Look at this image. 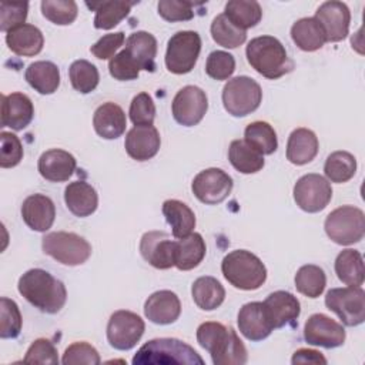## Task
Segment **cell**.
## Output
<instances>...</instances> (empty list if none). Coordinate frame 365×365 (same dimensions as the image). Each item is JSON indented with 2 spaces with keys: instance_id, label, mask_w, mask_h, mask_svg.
<instances>
[{
  "instance_id": "obj_1",
  "label": "cell",
  "mask_w": 365,
  "mask_h": 365,
  "mask_svg": "<svg viewBox=\"0 0 365 365\" xmlns=\"http://www.w3.org/2000/svg\"><path fill=\"white\" fill-rule=\"evenodd\" d=\"M197 341L208 351L214 365L247 364V348L231 327L214 321L202 322L197 328Z\"/></svg>"
},
{
  "instance_id": "obj_2",
  "label": "cell",
  "mask_w": 365,
  "mask_h": 365,
  "mask_svg": "<svg viewBox=\"0 0 365 365\" xmlns=\"http://www.w3.org/2000/svg\"><path fill=\"white\" fill-rule=\"evenodd\" d=\"M17 289L26 301L46 314H57L67 301L66 285L41 268L26 271L19 278Z\"/></svg>"
},
{
  "instance_id": "obj_3",
  "label": "cell",
  "mask_w": 365,
  "mask_h": 365,
  "mask_svg": "<svg viewBox=\"0 0 365 365\" xmlns=\"http://www.w3.org/2000/svg\"><path fill=\"white\" fill-rule=\"evenodd\" d=\"M250 66L261 76L277 80L294 68L292 60L284 44L272 36H259L252 38L245 48Z\"/></svg>"
},
{
  "instance_id": "obj_4",
  "label": "cell",
  "mask_w": 365,
  "mask_h": 365,
  "mask_svg": "<svg viewBox=\"0 0 365 365\" xmlns=\"http://www.w3.org/2000/svg\"><path fill=\"white\" fill-rule=\"evenodd\" d=\"M134 365H170V364H185V365H202L204 359L198 352L177 338H155L145 342L134 355Z\"/></svg>"
},
{
  "instance_id": "obj_5",
  "label": "cell",
  "mask_w": 365,
  "mask_h": 365,
  "mask_svg": "<svg viewBox=\"0 0 365 365\" xmlns=\"http://www.w3.org/2000/svg\"><path fill=\"white\" fill-rule=\"evenodd\" d=\"M224 278L235 288L242 291L258 289L267 279L264 262L251 251L234 250L221 262Z\"/></svg>"
},
{
  "instance_id": "obj_6",
  "label": "cell",
  "mask_w": 365,
  "mask_h": 365,
  "mask_svg": "<svg viewBox=\"0 0 365 365\" xmlns=\"http://www.w3.org/2000/svg\"><path fill=\"white\" fill-rule=\"evenodd\" d=\"M324 230L328 238L338 245L359 242L365 235V214L354 205L338 207L327 215Z\"/></svg>"
},
{
  "instance_id": "obj_7",
  "label": "cell",
  "mask_w": 365,
  "mask_h": 365,
  "mask_svg": "<svg viewBox=\"0 0 365 365\" xmlns=\"http://www.w3.org/2000/svg\"><path fill=\"white\" fill-rule=\"evenodd\" d=\"M41 248L57 262L68 267L84 264L91 255L90 242L76 232L54 231L41 238Z\"/></svg>"
},
{
  "instance_id": "obj_8",
  "label": "cell",
  "mask_w": 365,
  "mask_h": 365,
  "mask_svg": "<svg viewBox=\"0 0 365 365\" xmlns=\"http://www.w3.org/2000/svg\"><path fill=\"white\" fill-rule=\"evenodd\" d=\"M262 101L261 86L248 76L228 80L222 88V104L232 117H245L254 113Z\"/></svg>"
},
{
  "instance_id": "obj_9",
  "label": "cell",
  "mask_w": 365,
  "mask_h": 365,
  "mask_svg": "<svg viewBox=\"0 0 365 365\" xmlns=\"http://www.w3.org/2000/svg\"><path fill=\"white\" fill-rule=\"evenodd\" d=\"M201 51V37L197 31L182 30L173 34L167 43L165 67L173 74L190 73Z\"/></svg>"
},
{
  "instance_id": "obj_10",
  "label": "cell",
  "mask_w": 365,
  "mask_h": 365,
  "mask_svg": "<svg viewBox=\"0 0 365 365\" xmlns=\"http://www.w3.org/2000/svg\"><path fill=\"white\" fill-rule=\"evenodd\" d=\"M325 305L346 327H356L365 321V291L361 287L329 289L325 295Z\"/></svg>"
},
{
  "instance_id": "obj_11",
  "label": "cell",
  "mask_w": 365,
  "mask_h": 365,
  "mask_svg": "<svg viewBox=\"0 0 365 365\" xmlns=\"http://www.w3.org/2000/svg\"><path fill=\"white\" fill-rule=\"evenodd\" d=\"M145 331V324L140 315L127 309L111 314L107 324V341L118 351H128L137 345Z\"/></svg>"
},
{
  "instance_id": "obj_12",
  "label": "cell",
  "mask_w": 365,
  "mask_h": 365,
  "mask_svg": "<svg viewBox=\"0 0 365 365\" xmlns=\"http://www.w3.org/2000/svg\"><path fill=\"white\" fill-rule=\"evenodd\" d=\"M294 201L305 212L322 211L332 198V188L329 181L315 173L305 174L297 180L294 190Z\"/></svg>"
},
{
  "instance_id": "obj_13",
  "label": "cell",
  "mask_w": 365,
  "mask_h": 365,
  "mask_svg": "<svg viewBox=\"0 0 365 365\" xmlns=\"http://www.w3.org/2000/svg\"><path fill=\"white\" fill-rule=\"evenodd\" d=\"M232 178L221 168H207L200 171L192 182L191 190L197 200L207 205L222 202L232 191Z\"/></svg>"
},
{
  "instance_id": "obj_14",
  "label": "cell",
  "mask_w": 365,
  "mask_h": 365,
  "mask_svg": "<svg viewBox=\"0 0 365 365\" xmlns=\"http://www.w3.org/2000/svg\"><path fill=\"white\" fill-rule=\"evenodd\" d=\"M208 110V97L205 91L197 86H185L177 91L173 98L171 111L174 120L184 125H197Z\"/></svg>"
},
{
  "instance_id": "obj_15",
  "label": "cell",
  "mask_w": 365,
  "mask_h": 365,
  "mask_svg": "<svg viewBox=\"0 0 365 365\" xmlns=\"http://www.w3.org/2000/svg\"><path fill=\"white\" fill-rule=\"evenodd\" d=\"M345 329L335 319L325 314H312L304 327V339L309 345L322 346L327 349L338 348L345 342Z\"/></svg>"
},
{
  "instance_id": "obj_16",
  "label": "cell",
  "mask_w": 365,
  "mask_h": 365,
  "mask_svg": "<svg viewBox=\"0 0 365 365\" xmlns=\"http://www.w3.org/2000/svg\"><path fill=\"white\" fill-rule=\"evenodd\" d=\"M141 257L157 269H168L174 267L175 241L164 231L144 232L140 240Z\"/></svg>"
},
{
  "instance_id": "obj_17",
  "label": "cell",
  "mask_w": 365,
  "mask_h": 365,
  "mask_svg": "<svg viewBox=\"0 0 365 365\" xmlns=\"http://www.w3.org/2000/svg\"><path fill=\"white\" fill-rule=\"evenodd\" d=\"M314 17L321 23L327 41L336 43L348 36L351 11L345 3L336 0L325 1L317 9Z\"/></svg>"
},
{
  "instance_id": "obj_18",
  "label": "cell",
  "mask_w": 365,
  "mask_h": 365,
  "mask_svg": "<svg viewBox=\"0 0 365 365\" xmlns=\"http://www.w3.org/2000/svg\"><path fill=\"white\" fill-rule=\"evenodd\" d=\"M262 305L274 329L294 324L301 314V304L298 298L288 291L271 292Z\"/></svg>"
},
{
  "instance_id": "obj_19",
  "label": "cell",
  "mask_w": 365,
  "mask_h": 365,
  "mask_svg": "<svg viewBox=\"0 0 365 365\" xmlns=\"http://www.w3.org/2000/svg\"><path fill=\"white\" fill-rule=\"evenodd\" d=\"M160 145V133L154 125H134L124 141L127 154L135 161L151 160L157 155Z\"/></svg>"
},
{
  "instance_id": "obj_20",
  "label": "cell",
  "mask_w": 365,
  "mask_h": 365,
  "mask_svg": "<svg viewBox=\"0 0 365 365\" xmlns=\"http://www.w3.org/2000/svg\"><path fill=\"white\" fill-rule=\"evenodd\" d=\"M21 218L30 230L46 232L54 222L56 205L44 194H31L21 204Z\"/></svg>"
},
{
  "instance_id": "obj_21",
  "label": "cell",
  "mask_w": 365,
  "mask_h": 365,
  "mask_svg": "<svg viewBox=\"0 0 365 365\" xmlns=\"http://www.w3.org/2000/svg\"><path fill=\"white\" fill-rule=\"evenodd\" d=\"M181 314V302L175 292L161 289L153 292L144 304V315L157 325H168L175 322Z\"/></svg>"
},
{
  "instance_id": "obj_22",
  "label": "cell",
  "mask_w": 365,
  "mask_h": 365,
  "mask_svg": "<svg viewBox=\"0 0 365 365\" xmlns=\"http://www.w3.org/2000/svg\"><path fill=\"white\" fill-rule=\"evenodd\" d=\"M34 117V107L29 96L11 93L1 96V127L14 131L24 130Z\"/></svg>"
},
{
  "instance_id": "obj_23",
  "label": "cell",
  "mask_w": 365,
  "mask_h": 365,
  "mask_svg": "<svg viewBox=\"0 0 365 365\" xmlns=\"http://www.w3.org/2000/svg\"><path fill=\"white\" fill-rule=\"evenodd\" d=\"M77 161L73 154L61 148H51L44 151L37 163L40 175L51 182L67 181L76 171Z\"/></svg>"
},
{
  "instance_id": "obj_24",
  "label": "cell",
  "mask_w": 365,
  "mask_h": 365,
  "mask_svg": "<svg viewBox=\"0 0 365 365\" xmlns=\"http://www.w3.org/2000/svg\"><path fill=\"white\" fill-rule=\"evenodd\" d=\"M240 332L250 341H262L272 332V325L268 321L262 302L254 301L244 304L240 308L237 318Z\"/></svg>"
},
{
  "instance_id": "obj_25",
  "label": "cell",
  "mask_w": 365,
  "mask_h": 365,
  "mask_svg": "<svg viewBox=\"0 0 365 365\" xmlns=\"http://www.w3.org/2000/svg\"><path fill=\"white\" fill-rule=\"evenodd\" d=\"M93 127L96 133L104 140H115L121 137L127 127L124 110L111 101L97 107L93 115Z\"/></svg>"
},
{
  "instance_id": "obj_26",
  "label": "cell",
  "mask_w": 365,
  "mask_h": 365,
  "mask_svg": "<svg viewBox=\"0 0 365 365\" xmlns=\"http://www.w3.org/2000/svg\"><path fill=\"white\" fill-rule=\"evenodd\" d=\"M64 202L73 215L84 218L96 212L98 207V194L91 184L86 181H73L64 190Z\"/></svg>"
},
{
  "instance_id": "obj_27",
  "label": "cell",
  "mask_w": 365,
  "mask_h": 365,
  "mask_svg": "<svg viewBox=\"0 0 365 365\" xmlns=\"http://www.w3.org/2000/svg\"><path fill=\"white\" fill-rule=\"evenodd\" d=\"M319 150L318 137L309 128H295L287 141V160L294 165L311 163Z\"/></svg>"
},
{
  "instance_id": "obj_28",
  "label": "cell",
  "mask_w": 365,
  "mask_h": 365,
  "mask_svg": "<svg viewBox=\"0 0 365 365\" xmlns=\"http://www.w3.org/2000/svg\"><path fill=\"white\" fill-rule=\"evenodd\" d=\"M6 44L17 56L33 57L43 50L44 37L38 27L24 23L6 33Z\"/></svg>"
},
{
  "instance_id": "obj_29",
  "label": "cell",
  "mask_w": 365,
  "mask_h": 365,
  "mask_svg": "<svg viewBox=\"0 0 365 365\" xmlns=\"http://www.w3.org/2000/svg\"><path fill=\"white\" fill-rule=\"evenodd\" d=\"M130 57L135 61L140 70L154 71L155 70V56H157V40L148 31H134L128 36L124 48Z\"/></svg>"
},
{
  "instance_id": "obj_30",
  "label": "cell",
  "mask_w": 365,
  "mask_h": 365,
  "mask_svg": "<svg viewBox=\"0 0 365 365\" xmlns=\"http://www.w3.org/2000/svg\"><path fill=\"white\" fill-rule=\"evenodd\" d=\"M205 252L207 247L201 234L191 232L187 237L178 238V241H175L174 267L180 271L194 269L202 262Z\"/></svg>"
},
{
  "instance_id": "obj_31",
  "label": "cell",
  "mask_w": 365,
  "mask_h": 365,
  "mask_svg": "<svg viewBox=\"0 0 365 365\" xmlns=\"http://www.w3.org/2000/svg\"><path fill=\"white\" fill-rule=\"evenodd\" d=\"M24 78L38 94H53L60 86V70L53 61L40 60L29 64Z\"/></svg>"
},
{
  "instance_id": "obj_32",
  "label": "cell",
  "mask_w": 365,
  "mask_h": 365,
  "mask_svg": "<svg viewBox=\"0 0 365 365\" xmlns=\"http://www.w3.org/2000/svg\"><path fill=\"white\" fill-rule=\"evenodd\" d=\"M291 38L302 51H317L327 43L325 31L315 17H302L291 27Z\"/></svg>"
},
{
  "instance_id": "obj_33",
  "label": "cell",
  "mask_w": 365,
  "mask_h": 365,
  "mask_svg": "<svg viewBox=\"0 0 365 365\" xmlns=\"http://www.w3.org/2000/svg\"><path fill=\"white\" fill-rule=\"evenodd\" d=\"M163 215L171 227L174 238H182L192 232L195 228L194 211L180 200H167L163 202Z\"/></svg>"
},
{
  "instance_id": "obj_34",
  "label": "cell",
  "mask_w": 365,
  "mask_h": 365,
  "mask_svg": "<svg viewBox=\"0 0 365 365\" xmlns=\"http://www.w3.org/2000/svg\"><path fill=\"white\" fill-rule=\"evenodd\" d=\"M335 274L341 282L348 287H361L365 279L364 258L359 251L346 248L335 258Z\"/></svg>"
},
{
  "instance_id": "obj_35",
  "label": "cell",
  "mask_w": 365,
  "mask_h": 365,
  "mask_svg": "<svg viewBox=\"0 0 365 365\" xmlns=\"http://www.w3.org/2000/svg\"><path fill=\"white\" fill-rule=\"evenodd\" d=\"M191 295L198 308L204 311H212L224 302L225 289L217 278L205 275L197 278L192 282Z\"/></svg>"
},
{
  "instance_id": "obj_36",
  "label": "cell",
  "mask_w": 365,
  "mask_h": 365,
  "mask_svg": "<svg viewBox=\"0 0 365 365\" xmlns=\"http://www.w3.org/2000/svg\"><path fill=\"white\" fill-rule=\"evenodd\" d=\"M228 160L231 165L241 174H254L262 170L264 155L252 148L245 140H234L228 148Z\"/></svg>"
},
{
  "instance_id": "obj_37",
  "label": "cell",
  "mask_w": 365,
  "mask_h": 365,
  "mask_svg": "<svg viewBox=\"0 0 365 365\" xmlns=\"http://www.w3.org/2000/svg\"><path fill=\"white\" fill-rule=\"evenodd\" d=\"M135 1H121V0H110V1H97L87 3V6L96 10L94 27L98 30H110L114 29L123 19H125Z\"/></svg>"
},
{
  "instance_id": "obj_38",
  "label": "cell",
  "mask_w": 365,
  "mask_h": 365,
  "mask_svg": "<svg viewBox=\"0 0 365 365\" xmlns=\"http://www.w3.org/2000/svg\"><path fill=\"white\" fill-rule=\"evenodd\" d=\"M224 14L235 27L247 30L259 23L262 9L255 0H230L225 4Z\"/></svg>"
},
{
  "instance_id": "obj_39",
  "label": "cell",
  "mask_w": 365,
  "mask_h": 365,
  "mask_svg": "<svg viewBox=\"0 0 365 365\" xmlns=\"http://www.w3.org/2000/svg\"><path fill=\"white\" fill-rule=\"evenodd\" d=\"M244 140L262 155H269L277 151V133L267 121H252L244 130Z\"/></svg>"
},
{
  "instance_id": "obj_40",
  "label": "cell",
  "mask_w": 365,
  "mask_h": 365,
  "mask_svg": "<svg viewBox=\"0 0 365 365\" xmlns=\"http://www.w3.org/2000/svg\"><path fill=\"white\" fill-rule=\"evenodd\" d=\"M355 173L356 158L348 151H334L325 160L324 174L331 182H346L355 175Z\"/></svg>"
},
{
  "instance_id": "obj_41",
  "label": "cell",
  "mask_w": 365,
  "mask_h": 365,
  "mask_svg": "<svg viewBox=\"0 0 365 365\" xmlns=\"http://www.w3.org/2000/svg\"><path fill=\"white\" fill-rule=\"evenodd\" d=\"M295 288L299 294L308 298H318L327 285V275L324 269L314 264L302 265L295 274Z\"/></svg>"
},
{
  "instance_id": "obj_42",
  "label": "cell",
  "mask_w": 365,
  "mask_h": 365,
  "mask_svg": "<svg viewBox=\"0 0 365 365\" xmlns=\"http://www.w3.org/2000/svg\"><path fill=\"white\" fill-rule=\"evenodd\" d=\"M210 30L212 40L225 48H237L247 40V31L235 27L224 13L212 20Z\"/></svg>"
},
{
  "instance_id": "obj_43",
  "label": "cell",
  "mask_w": 365,
  "mask_h": 365,
  "mask_svg": "<svg viewBox=\"0 0 365 365\" xmlns=\"http://www.w3.org/2000/svg\"><path fill=\"white\" fill-rule=\"evenodd\" d=\"M68 77L73 88L81 94H88L96 90L100 81L97 67L87 60H76L68 68Z\"/></svg>"
},
{
  "instance_id": "obj_44",
  "label": "cell",
  "mask_w": 365,
  "mask_h": 365,
  "mask_svg": "<svg viewBox=\"0 0 365 365\" xmlns=\"http://www.w3.org/2000/svg\"><path fill=\"white\" fill-rule=\"evenodd\" d=\"M40 6L43 16L57 26L71 24L77 19L78 7L73 0H43Z\"/></svg>"
},
{
  "instance_id": "obj_45",
  "label": "cell",
  "mask_w": 365,
  "mask_h": 365,
  "mask_svg": "<svg viewBox=\"0 0 365 365\" xmlns=\"http://www.w3.org/2000/svg\"><path fill=\"white\" fill-rule=\"evenodd\" d=\"M23 325V318L19 309V305L7 298L1 297L0 299V338L13 339L19 336Z\"/></svg>"
},
{
  "instance_id": "obj_46",
  "label": "cell",
  "mask_w": 365,
  "mask_h": 365,
  "mask_svg": "<svg viewBox=\"0 0 365 365\" xmlns=\"http://www.w3.org/2000/svg\"><path fill=\"white\" fill-rule=\"evenodd\" d=\"M235 71V58L232 54L222 51V50H215L211 51L207 57L205 61V73L218 81L228 80Z\"/></svg>"
},
{
  "instance_id": "obj_47",
  "label": "cell",
  "mask_w": 365,
  "mask_h": 365,
  "mask_svg": "<svg viewBox=\"0 0 365 365\" xmlns=\"http://www.w3.org/2000/svg\"><path fill=\"white\" fill-rule=\"evenodd\" d=\"M27 1H1L0 3V30L9 33L10 30L24 24L27 19Z\"/></svg>"
},
{
  "instance_id": "obj_48",
  "label": "cell",
  "mask_w": 365,
  "mask_h": 365,
  "mask_svg": "<svg viewBox=\"0 0 365 365\" xmlns=\"http://www.w3.org/2000/svg\"><path fill=\"white\" fill-rule=\"evenodd\" d=\"M23 144L20 138L10 133L1 131L0 133V167L1 168H11L20 164L23 160Z\"/></svg>"
},
{
  "instance_id": "obj_49",
  "label": "cell",
  "mask_w": 365,
  "mask_h": 365,
  "mask_svg": "<svg viewBox=\"0 0 365 365\" xmlns=\"http://www.w3.org/2000/svg\"><path fill=\"white\" fill-rule=\"evenodd\" d=\"M130 120L134 125H153L155 118V104L148 93L137 94L130 104Z\"/></svg>"
},
{
  "instance_id": "obj_50",
  "label": "cell",
  "mask_w": 365,
  "mask_h": 365,
  "mask_svg": "<svg viewBox=\"0 0 365 365\" xmlns=\"http://www.w3.org/2000/svg\"><path fill=\"white\" fill-rule=\"evenodd\" d=\"M61 362L64 365H76V364L98 365L101 362V358L98 355V351L93 345L81 341V342H73L66 348Z\"/></svg>"
},
{
  "instance_id": "obj_51",
  "label": "cell",
  "mask_w": 365,
  "mask_h": 365,
  "mask_svg": "<svg viewBox=\"0 0 365 365\" xmlns=\"http://www.w3.org/2000/svg\"><path fill=\"white\" fill-rule=\"evenodd\" d=\"M194 6L195 3L184 0H160L157 10L167 21H187L194 17Z\"/></svg>"
},
{
  "instance_id": "obj_52",
  "label": "cell",
  "mask_w": 365,
  "mask_h": 365,
  "mask_svg": "<svg viewBox=\"0 0 365 365\" xmlns=\"http://www.w3.org/2000/svg\"><path fill=\"white\" fill-rule=\"evenodd\" d=\"M108 73L113 78L118 81H130L135 80L140 74V67L130 57L125 50H121L108 61Z\"/></svg>"
},
{
  "instance_id": "obj_53",
  "label": "cell",
  "mask_w": 365,
  "mask_h": 365,
  "mask_svg": "<svg viewBox=\"0 0 365 365\" xmlns=\"http://www.w3.org/2000/svg\"><path fill=\"white\" fill-rule=\"evenodd\" d=\"M23 361L27 364H58L57 348L51 341L38 338L29 346Z\"/></svg>"
},
{
  "instance_id": "obj_54",
  "label": "cell",
  "mask_w": 365,
  "mask_h": 365,
  "mask_svg": "<svg viewBox=\"0 0 365 365\" xmlns=\"http://www.w3.org/2000/svg\"><path fill=\"white\" fill-rule=\"evenodd\" d=\"M124 40H125V36L123 31L108 33L103 36L98 41H96L90 47V51L98 60H107L115 56V51L124 44Z\"/></svg>"
},
{
  "instance_id": "obj_55",
  "label": "cell",
  "mask_w": 365,
  "mask_h": 365,
  "mask_svg": "<svg viewBox=\"0 0 365 365\" xmlns=\"http://www.w3.org/2000/svg\"><path fill=\"white\" fill-rule=\"evenodd\" d=\"M291 362L294 365L297 364H327V358L315 349L309 348H301L294 352Z\"/></svg>"
}]
</instances>
